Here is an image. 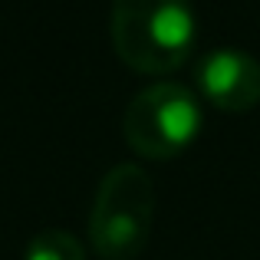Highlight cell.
<instances>
[{
    "label": "cell",
    "mask_w": 260,
    "mask_h": 260,
    "mask_svg": "<svg viewBox=\"0 0 260 260\" xmlns=\"http://www.w3.org/2000/svg\"><path fill=\"white\" fill-rule=\"evenodd\" d=\"M191 0H112L109 40L128 70L161 76L188 63L194 50Z\"/></svg>",
    "instance_id": "1"
},
{
    "label": "cell",
    "mask_w": 260,
    "mask_h": 260,
    "mask_svg": "<svg viewBox=\"0 0 260 260\" xmlns=\"http://www.w3.org/2000/svg\"><path fill=\"white\" fill-rule=\"evenodd\" d=\"M155 181L135 161L115 165L99 181L89 214V244L102 260H135L152 241Z\"/></svg>",
    "instance_id": "2"
},
{
    "label": "cell",
    "mask_w": 260,
    "mask_h": 260,
    "mask_svg": "<svg viewBox=\"0 0 260 260\" xmlns=\"http://www.w3.org/2000/svg\"><path fill=\"white\" fill-rule=\"evenodd\" d=\"M201 102L181 83H152L125 109V145L145 161H168L181 155L201 132Z\"/></svg>",
    "instance_id": "3"
},
{
    "label": "cell",
    "mask_w": 260,
    "mask_h": 260,
    "mask_svg": "<svg viewBox=\"0 0 260 260\" xmlns=\"http://www.w3.org/2000/svg\"><path fill=\"white\" fill-rule=\"evenodd\" d=\"M198 89L221 112H250L260 102V63L244 50H214L198 66Z\"/></svg>",
    "instance_id": "4"
},
{
    "label": "cell",
    "mask_w": 260,
    "mask_h": 260,
    "mask_svg": "<svg viewBox=\"0 0 260 260\" xmlns=\"http://www.w3.org/2000/svg\"><path fill=\"white\" fill-rule=\"evenodd\" d=\"M23 260H86V250L79 244L76 234L70 231H40L30 244H26V257Z\"/></svg>",
    "instance_id": "5"
}]
</instances>
